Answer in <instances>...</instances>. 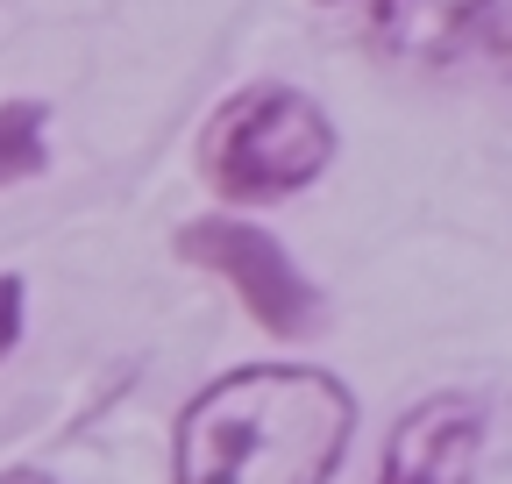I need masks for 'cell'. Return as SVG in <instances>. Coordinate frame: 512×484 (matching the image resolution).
<instances>
[{"label":"cell","instance_id":"cell-1","mask_svg":"<svg viewBox=\"0 0 512 484\" xmlns=\"http://www.w3.org/2000/svg\"><path fill=\"white\" fill-rule=\"evenodd\" d=\"M356 435V392L313 363H242L192 392L171 484H328Z\"/></svg>","mask_w":512,"mask_h":484},{"label":"cell","instance_id":"cell-2","mask_svg":"<svg viewBox=\"0 0 512 484\" xmlns=\"http://www.w3.org/2000/svg\"><path fill=\"white\" fill-rule=\"evenodd\" d=\"M335 164V121L306 86H242L200 129V171L228 207L306 193Z\"/></svg>","mask_w":512,"mask_h":484},{"label":"cell","instance_id":"cell-3","mask_svg":"<svg viewBox=\"0 0 512 484\" xmlns=\"http://www.w3.org/2000/svg\"><path fill=\"white\" fill-rule=\"evenodd\" d=\"M178 257L192 271L235 285V299L249 307L256 328H271L285 342H299V335L320 328V285L292 264V250L271 228H256L242 214H200V221L178 228Z\"/></svg>","mask_w":512,"mask_h":484},{"label":"cell","instance_id":"cell-4","mask_svg":"<svg viewBox=\"0 0 512 484\" xmlns=\"http://www.w3.org/2000/svg\"><path fill=\"white\" fill-rule=\"evenodd\" d=\"M377 50L406 65H498L512 72V0H370Z\"/></svg>","mask_w":512,"mask_h":484},{"label":"cell","instance_id":"cell-5","mask_svg":"<svg viewBox=\"0 0 512 484\" xmlns=\"http://www.w3.org/2000/svg\"><path fill=\"white\" fill-rule=\"evenodd\" d=\"M477 456H484V406L470 392H434L384 435L377 484H470Z\"/></svg>","mask_w":512,"mask_h":484},{"label":"cell","instance_id":"cell-6","mask_svg":"<svg viewBox=\"0 0 512 484\" xmlns=\"http://www.w3.org/2000/svg\"><path fill=\"white\" fill-rule=\"evenodd\" d=\"M50 164V107L36 93L0 100V186H29Z\"/></svg>","mask_w":512,"mask_h":484},{"label":"cell","instance_id":"cell-7","mask_svg":"<svg viewBox=\"0 0 512 484\" xmlns=\"http://www.w3.org/2000/svg\"><path fill=\"white\" fill-rule=\"evenodd\" d=\"M22 328H29V285L22 271H0V356L22 342Z\"/></svg>","mask_w":512,"mask_h":484},{"label":"cell","instance_id":"cell-8","mask_svg":"<svg viewBox=\"0 0 512 484\" xmlns=\"http://www.w3.org/2000/svg\"><path fill=\"white\" fill-rule=\"evenodd\" d=\"M0 484H57V477H43V470H0Z\"/></svg>","mask_w":512,"mask_h":484}]
</instances>
